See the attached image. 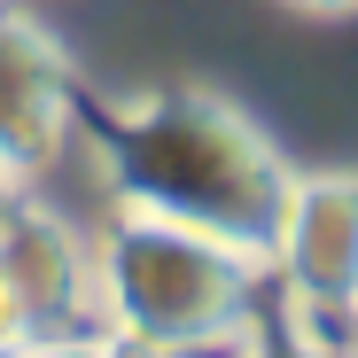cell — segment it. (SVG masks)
Here are the masks:
<instances>
[{
  "mask_svg": "<svg viewBox=\"0 0 358 358\" xmlns=\"http://www.w3.org/2000/svg\"><path fill=\"white\" fill-rule=\"evenodd\" d=\"M101 179L117 210L195 226L257 265L273 257V234L296 187L288 156L210 86H156L117 101L101 117Z\"/></svg>",
  "mask_w": 358,
  "mask_h": 358,
  "instance_id": "1",
  "label": "cell"
},
{
  "mask_svg": "<svg viewBox=\"0 0 358 358\" xmlns=\"http://www.w3.org/2000/svg\"><path fill=\"white\" fill-rule=\"evenodd\" d=\"M257 257L210 242L195 226L117 210L94 242V320L156 350H210L250 327Z\"/></svg>",
  "mask_w": 358,
  "mask_h": 358,
  "instance_id": "2",
  "label": "cell"
},
{
  "mask_svg": "<svg viewBox=\"0 0 358 358\" xmlns=\"http://www.w3.org/2000/svg\"><path fill=\"white\" fill-rule=\"evenodd\" d=\"M265 273H280L288 320L304 327L358 312V171H296Z\"/></svg>",
  "mask_w": 358,
  "mask_h": 358,
  "instance_id": "3",
  "label": "cell"
},
{
  "mask_svg": "<svg viewBox=\"0 0 358 358\" xmlns=\"http://www.w3.org/2000/svg\"><path fill=\"white\" fill-rule=\"evenodd\" d=\"M78 125V86H71V55L55 47L31 16L0 8V171L39 179L55 171V156L71 148Z\"/></svg>",
  "mask_w": 358,
  "mask_h": 358,
  "instance_id": "4",
  "label": "cell"
},
{
  "mask_svg": "<svg viewBox=\"0 0 358 358\" xmlns=\"http://www.w3.org/2000/svg\"><path fill=\"white\" fill-rule=\"evenodd\" d=\"M0 280L16 288L31 335L94 320V242L63 210H47L31 195H16L8 210H0Z\"/></svg>",
  "mask_w": 358,
  "mask_h": 358,
  "instance_id": "5",
  "label": "cell"
},
{
  "mask_svg": "<svg viewBox=\"0 0 358 358\" xmlns=\"http://www.w3.org/2000/svg\"><path fill=\"white\" fill-rule=\"evenodd\" d=\"M234 358H335L327 350V335L320 327H304V320H280V327H242L234 335Z\"/></svg>",
  "mask_w": 358,
  "mask_h": 358,
  "instance_id": "6",
  "label": "cell"
},
{
  "mask_svg": "<svg viewBox=\"0 0 358 358\" xmlns=\"http://www.w3.org/2000/svg\"><path fill=\"white\" fill-rule=\"evenodd\" d=\"M16 358H117V343L101 327H55V335H24Z\"/></svg>",
  "mask_w": 358,
  "mask_h": 358,
  "instance_id": "7",
  "label": "cell"
},
{
  "mask_svg": "<svg viewBox=\"0 0 358 358\" xmlns=\"http://www.w3.org/2000/svg\"><path fill=\"white\" fill-rule=\"evenodd\" d=\"M24 335H31V327H24V304H16V288L0 280V350H16Z\"/></svg>",
  "mask_w": 358,
  "mask_h": 358,
  "instance_id": "8",
  "label": "cell"
},
{
  "mask_svg": "<svg viewBox=\"0 0 358 358\" xmlns=\"http://www.w3.org/2000/svg\"><path fill=\"white\" fill-rule=\"evenodd\" d=\"M288 8H304V16H350L358 0H288Z\"/></svg>",
  "mask_w": 358,
  "mask_h": 358,
  "instance_id": "9",
  "label": "cell"
},
{
  "mask_svg": "<svg viewBox=\"0 0 358 358\" xmlns=\"http://www.w3.org/2000/svg\"><path fill=\"white\" fill-rule=\"evenodd\" d=\"M16 195H24V187H16V179H8V171H0V210H8V203H16Z\"/></svg>",
  "mask_w": 358,
  "mask_h": 358,
  "instance_id": "10",
  "label": "cell"
},
{
  "mask_svg": "<svg viewBox=\"0 0 358 358\" xmlns=\"http://www.w3.org/2000/svg\"><path fill=\"white\" fill-rule=\"evenodd\" d=\"M0 358H16V350H0Z\"/></svg>",
  "mask_w": 358,
  "mask_h": 358,
  "instance_id": "11",
  "label": "cell"
},
{
  "mask_svg": "<svg viewBox=\"0 0 358 358\" xmlns=\"http://www.w3.org/2000/svg\"><path fill=\"white\" fill-rule=\"evenodd\" d=\"M350 320H358V312H350Z\"/></svg>",
  "mask_w": 358,
  "mask_h": 358,
  "instance_id": "12",
  "label": "cell"
}]
</instances>
